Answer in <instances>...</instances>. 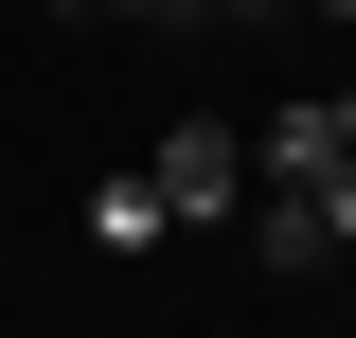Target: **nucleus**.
Segmentation results:
<instances>
[{"label": "nucleus", "instance_id": "nucleus-1", "mask_svg": "<svg viewBox=\"0 0 356 338\" xmlns=\"http://www.w3.org/2000/svg\"><path fill=\"white\" fill-rule=\"evenodd\" d=\"M143 178H161L178 232H214V214H250V125H161V161H143Z\"/></svg>", "mask_w": 356, "mask_h": 338}, {"label": "nucleus", "instance_id": "nucleus-2", "mask_svg": "<svg viewBox=\"0 0 356 338\" xmlns=\"http://www.w3.org/2000/svg\"><path fill=\"white\" fill-rule=\"evenodd\" d=\"M250 267H267V285H321V267H339V214H321V178H267V196H250Z\"/></svg>", "mask_w": 356, "mask_h": 338}, {"label": "nucleus", "instance_id": "nucleus-3", "mask_svg": "<svg viewBox=\"0 0 356 338\" xmlns=\"http://www.w3.org/2000/svg\"><path fill=\"white\" fill-rule=\"evenodd\" d=\"M339 161H356V89H303L250 125V178H339Z\"/></svg>", "mask_w": 356, "mask_h": 338}, {"label": "nucleus", "instance_id": "nucleus-4", "mask_svg": "<svg viewBox=\"0 0 356 338\" xmlns=\"http://www.w3.org/2000/svg\"><path fill=\"white\" fill-rule=\"evenodd\" d=\"M161 232H178V214H161V178H89V250H107V267H125V250H161Z\"/></svg>", "mask_w": 356, "mask_h": 338}, {"label": "nucleus", "instance_id": "nucleus-5", "mask_svg": "<svg viewBox=\"0 0 356 338\" xmlns=\"http://www.w3.org/2000/svg\"><path fill=\"white\" fill-rule=\"evenodd\" d=\"M321 214H339V267H356V161H339V178H321Z\"/></svg>", "mask_w": 356, "mask_h": 338}, {"label": "nucleus", "instance_id": "nucleus-6", "mask_svg": "<svg viewBox=\"0 0 356 338\" xmlns=\"http://www.w3.org/2000/svg\"><path fill=\"white\" fill-rule=\"evenodd\" d=\"M303 18H339V36H356V0H303Z\"/></svg>", "mask_w": 356, "mask_h": 338}, {"label": "nucleus", "instance_id": "nucleus-7", "mask_svg": "<svg viewBox=\"0 0 356 338\" xmlns=\"http://www.w3.org/2000/svg\"><path fill=\"white\" fill-rule=\"evenodd\" d=\"M339 321H356V285H339Z\"/></svg>", "mask_w": 356, "mask_h": 338}]
</instances>
